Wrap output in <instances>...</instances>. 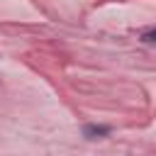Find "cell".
I'll use <instances>...</instances> for the list:
<instances>
[{
    "mask_svg": "<svg viewBox=\"0 0 156 156\" xmlns=\"http://www.w3.org/2000/svg\"><path fill=\"white\" fill-rule=\"evenodd\" d=\"M144 41L146 44H154V29H146L144 32Z\"/></svg>",
    "mask_w": 156,
    "mask_h": 156,
    "instance_id": "7a4b0ae2",
    "label": "cell"
},
{
    "mask_svg": "<svg viewBox=\"0 0 156 156\" xmlns=\"http://www.w3.org/2000/svg\"><path fill=\"white\" fill-rule=\"evenodd\" d=\"M110 129L107 127H95V124H88L85 129H83V134L88 136V139H98V136H105Z\"/></svg>",
    "mask_w": 156,
    "mask_h": 156,
    "instance_id": "6da1fadb",
    "label": "cell"
}]
</instances>
